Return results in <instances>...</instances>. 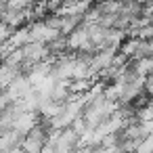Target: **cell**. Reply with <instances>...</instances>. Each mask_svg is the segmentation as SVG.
<instances>
[{
    "label": "cell",
    "mask_w": 153,
    "mask_h": 153,
    "mask_svg": "<svg viewBox=\"0 0 153 153\" xmlns=\"http://www.w3.org/2000/svg\"><path fill=\"white\" fill-rule=\"evenodd\" d=\"M145 92L153 97V74H149V76H145Z\"/></svg>",
    "instance_id": "cell-1"
}]
</instances>
